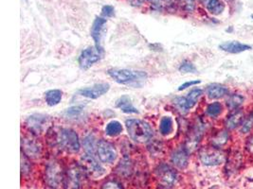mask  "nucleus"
<instances>
[{
    "instance_id": "nucleus-25",
    "label": "nucleus",
    "mask_w": 253,
    "mask_h": 189,
    "mask_svg": "<svg viewBox=\"0 0 253 189\" xmlns=\"http://www.w3.org/2000/svg\"><path fill=\"white\" fill-rule=\"evenodd\" d=\"M244 100L245 98L241 94H231L227 99V105L230 110H237L243 104Z\"/></svg>"
},
{
    "instance_id": "nucleus-21",
    "label": "nucleus",
    "mask_w": 253,
    "mask_h": 189,
    "mask_svg": "<svg viewBox=\"0 0 253 189\" xmlns=\"http://www.w3.org/2000/svg\"><path fill=\"white\" fill-rule=\"evenodd\" d=\"M46 102L48 106H55L62 100V92L60 90H49L45 94Z\"/></svg>"
},
{
    "instance_id": "nucleus-15",
    "label": "nucleus",
    "mask_w": 253,
    "mask_h": 189,
    "mask_svg": "<svg viewBox=\"0 0 253 189\" xmlns=\"http://www.w3.org/2000/svg\"><path fill=\"white\" fill-rule=\"evenodd\" d=\"M219 48L222 49L223 51L236 54V53H241L244 51L252 49V47L246 44H243L241 42L237 41H231V42H225L219 46Z\"/></svg>"
},
{
    "instance_id": "nucleus-27",
    "label": "nucleus",
    "mask_w": 253,
    "mask_h": 189,
    "mask_svg": "<svg viewBox=\"0 0 253 189\" xmlns=\"http://www.w3.org/2000/svg\"><path fill=\"white\" fill-rule=\"evenodd\" d=\"M222 112H223V106L218 101L209 104L206 109V113L211 118H217L222 114Z\"/></svg>"
},
{
    "instance_id": "nucleus-6",
    "label": "nucleus",
    "mask_w": 253,
    "mask_h": 189,
    "mask_svg": "<svg viewBox=\"0 0 253 189\" xmlns=\"http://www.w3.org/2000/svg\"><path fill=\"white\" fill-rule=\"evenodd\" d=\"M103 50L98 47H89L84 49L79 56V64L82 69H88L95 63L99 62L102 57Z\"/></svg>"
},
{
    "instance_id": "nucleus-35",
    "label": "nucleus",
    "mask_w": 253,
    "mask_h": 189,
    "mask_svg": "<svg viewBox=\"0 0 253 189\" xmlns=\"http://www.w3.org/2000/svg\"><path fill=\"white\" fill-rule=\"evenodd\" d=\"M102 189H123V188L115 181H108L104 184Z\"/></svg>"
},
{
    "instance_id": "nucleus-26",
    "label": "nucleus",
    "mask_w": 253,
    "mask_h": 189,
    "mask_svg": "<svg viewBox=\"0 0 253 189\" xmlns=\"http://www.w3.org/2000/svg\"><path fill=\"white\" fill-rule=\"evenodd\" d=\"M228 141H229V133L226 130H222V131H219L218 133L212 138L211 145L215 148L220 149Z\"/></svg>"
},
{
    "instance_id": "nucleus-34",
    "label": "nucleus",
    "mask_w": 253,
    "mask_h": 189,
    "mask_svg": "<svg viewBox=\"0 0 253 189\" xmlns=\"http://www.w3.org/2000/svg\"><path fill=\"white\" fill-rule=\"evenodd\" d=\"M181 5L186 11L192 12L195 8V0H181Z\"/></svg>"
},
{
    "instance_id": "nucleus-23",
    "label": "nucleus",
    "mask_w": 253,
    "mask_h": 189,
    "mask_svg": "<svg viewBox=\"0 0 253 189\" xmlns=\"http://www.w3.org/2000/svg\"><path fill=\"white\" fill-rule=\"evenodd\" d=\"M122 131H123V125L117 120L110 121L105 128V132L109 136H116L120 134Z\"/></svg>"
},
{
    "instance_id": "nucleus-33",
    "label": "nucleus",
    "mask_w": 253,
    "mask_h": 189,
    "mask_svg": "<svg viewBox=\"0 0 253 189\" xmlns=\"http://www.w3.org/2000/svg\"><path fill=\"white\" fill-rule=\"evenodd\" d=\"M102 14L104 17H112L115 14V10L114 7L110 5H105L102 9Z\"/></svg>"
},
{
    "instance_id": "nucleus-19",
    "label": "nucleus",
    "mask_w": 253,
    "mask_h": 189,
    "mask_svg": "<svg viewBox=\"0 0 253 189\" xmlns=\"http://www.w3.org/2000/svg\"><path fill=\"white\" fill-rule=\"evenodd\" d=\"M22 147L24 153L32 158L39 156L41 152V148L34 139H24L22 140Z\"/></svg>"
},
{
    "instance_id": "nucleus-2",
    "label": "nucleus",
    "mask_w": 253,
    "mask_h": 189,
    "mask_svg": "<svg viewBox=\"0 0 253 189\" xmlns=\"http://www.w3.org/2000/svg\"><path fill=\"white\" fill-rule=\"evenodd\" d=\"M108 75L118 83L121 84H138L145 81L148 77L144 71L131 70V69H110Z\"/></svg>"
},
{
    "instance_id": "nucleus-8",
    "label": "nucleus",
    "mask_w": 253,
    "mask_h": 189,
    "mask_svg": "<svg viewBox=\"0 0 253 189\" xmlns=\"http://www.w3.org/2000/svg\"><path fill=\"white\" fill-rule=\"evenodd\" d=\"M157 177L162 187L165 189H170L176 183L177 174L169 165H161L157 169Z\"/></svg>"
},
{
    "instance_id": "nucleus-7",
    "label": "nucleus",
    "mask_w": 253,
    "mask_h": 189,
    "mask_svg": "<svg viewBox=\"0 0 253 189\" xmlns=\"http://www.w3.org/2000/svg\"><path fill=\"white\" fill-rule=\"evenodd\" d=\"M203 94V91L199 88L193 89L186 97H177L174 100V104L183 113L188 112L195 106L200 96Z\"/></svg>"
},
{
    "instance_id": "nucleus-38",
    "label": "nucleus",
    "mask_w": 253,
    "mask_h": 189,
    "mask_svg": "<svg viewBox=\"0 0 253 189\" xmlns=\"http://www.w3.org/2000/svg\"><path fill=\"white\" fill-rule=\"evenodd\" d=\"M146 0H129V2L131 3V5L133 6H140L142 5Z\"/></svg>"
},
{
    "instance_id": "nucleus-12",
    "label": "nucleus",
    "mask_w": 253,
    "mask_h": 189,
    "mask_svg": "<svg viewBox=\"0 0 253 189\" xmlns=\"http://www.w3.org/2000/svg\"><path fill=\"white\" fill-rule=\"evenodd\" d=\"M48 122V118L41 114H35L27 119V127L35 134L42 133Z\"/></svg>"
},
{
    "instance_id": "nucleus-10",
    "label": "nucleus",
    "mask_w": 253,
    "mask_h": 189,
    "mask_svg": "<svg viewBox=\"0 0 253 189\" xmlns=\"http://www.w3.org/2000/svg\"><path fill=\"white\" fill-rule=\"evenodd\" d=\"M97 154L104 163H112L117 157L115 148L108 142L101 140L97 144Z\"/></svg>"
},
{
    "instance_id": "nucleus-36",
    "label": "nucleus",
    "mask_w": 253,
    "mask_h": 189,
    "mask_svg": "<svg viewBox=\"0 0 253 189\" xmlns=\"http://www.w3.org/2000/svg\"><path fill=\"white\" fill-rule=\"evenodd\" d=\"M200 83H201L200 81H191V82H187V83H183L182 85H180V86H179V88H178V91H182V90L187 89L188 87L194 86V85L199 84Z\"/></svg>"
},
{
    "instance_id": "nucleus-14",
    "label": "nucleus",
    "mask_w": 253,
    "mask_h": 189,
    "mask_svg": "<svg viewBox=\"0 0 253 189\" xmlns=\"http://www.w3.org/2000/svg\"><path fill=\"white\" fill-rule=\"evenodd\" d=\"M81 186V169L78 166H71L64 178L66 189H79Z\"/></svg>"
},
{
    "instance_id": "nucleus-29",
    "label": "nucleus",
    "mask_w": 253,
    "mask_h": 189,
    "mask_svg": "<svg viewBox=\"0 0 253 189\" xmlns=\"http://www.w3.org/2000/svg\"><path fill=\"white\" fill-rule=\"evenodd\" d=\"M151 4L153 5L154 8L158 10H163L169 7L172 3V0H149Z\"/></svg>"
},
{
    "instance_id": "nucleus-4",
    "label": "nucleus",
    "mask_w": 253,
    "mask_h": 189,
    "mask_svg": "<svg viewBox=\"0 0 253 189\" xmlns=\"http://www.w3.org/2000/svg\"><path fill=\"white\" fill-rule=\"evenodd\" d=\"M81 165L85 174L93 179L102 177L105 174V169L99 164L92 154H86L82 156Z\"/></svg>"
},
{
    "instance_id": "nucleus-37",
    "label": "nucleus",
    "mask_w": 253,
    "mask_h": 189,
    "mask_svg": "<svg viewBox=\"0 0 253 189\" xmlns=\"http://www.w3.org/2000/svg\"><path fill=\"white\" fill-rule=\"evenodd\" d=\"M247 149L249 150L250 153L253 154V135L249 139V141L247 143Z\"/></svg>"
},
{
    "instance_id": "nucleus-24",
    "label": "nucleus",
    "mask_w": 253,
    "mask_h": 189,
    "mask_svg": "<svg viewBox=\"0 0 253 189\" xmlns=\"http://www.w3.org/2000/svg\"><path fill=\"white\" fill-rule=\"evenodd\" d=\"M160 130L162 135H168L173 131V119L170 117H163L160 124Z\"/></svg>"
},
{
    "instance_id": "nucleus-13",
    "label": "nucleus",
    "mask_w": 253,
    "mask_h": 189,
    "mask_svg": "<svg viewBox=\"0 0 253 189\" xmlns=\"http://www.w3.org/2000/svg\"><path fill=\"white\" fill-rule=\"evenodd\" d=\"M109 88H110V85L108 83H97L90 87L81 89L78 91V93L83 96L95 99L107 93Z\"/></svg>"
},
{
    "instance_id": "nucleus-1",
    "label": "nucleus",
    "mask_w": 253,
    "mask_h": 189,
    "mask_svg": "<svg viewBox=\"0 0 253 189\" xmlns=\"http://www.w3.org/2000/svg\"><path fill=\"white\" fill-rule=\"evenodd\" d=\"M127 131L132 140L145 143L153 136V129L149 124L139 119H129L126 121Z\"/></svg>"
},
{
    "instance_id": "nucleus-11",
    "label": "nucleus",
    "mask_w": 253,
    "mask_h": 189,
    "mask_svg": "<svg viewBox=\"0 0 253 189\" xmlns=\"http://www.w3.org/2000/svg\"><path fill=\"white\" fill-rule=\"evenodd\" d=\"M106 31V19L103 17H96L91 27V36L95 42L96 47L103 50L102 47V40Z\"/></svg>"
},
{
    "instance_id": "nucleus-31",
    "label": "nucleus",
    "mask_w": 253,
    "mask_h": 189,
    "mask_svg": "<svg viewBox=\"0 0 253 189\" xmlns=\"http://www.w3.org/2000/svg\"><path fill=\"white\" fill-rule=\"evenodd\" d=\"M82 111H83V107H71V108H69V109L66 111V115L70 118H76V117H78L80 115Z\"/></svg>"
},
{
    "instance_id": "nucleus-20",
    "label": "nucleus",
    "mask_w": 253,
    "mask_h": 189,
    "mask_svg": "<svg viewBox=\"0 0 253 189\" xmlns=\"http://www.w3.org/2000/svg\"><path fill=\"white\" fill-rule=\"evenodd\" d=\"M186 150H178L172 155V162L173 165L179 168H185L188 165L189 156Z\"/></svg>"
},
{
    "instance_id": "nucleus-16",
    "label": "nucleus",
    "mask_w": 253,
    "mask_h": 189,
    "mask_svg": "<svg viewBox=\"0 0 253 189\" xmlns=\"http://www.w3.org/2000/svg\"><path fill=\"white\" fill-rule=\"evenodd\" d=\"M206 92H207L208 96L211 99H218L220 97H223L225 94H228L229 90L227 87L221 84L214 83L208 86Z\"/></svg>"
},
{
    "instance_id": "nucleus-9",
    "label": "nucleus",
    "mask_w": 253,
    "mask_h": 189,
    "mask_svg": "<svg viewBox=\"0 0 253 189\" xmlns=\"http://www.w3.org/2000/svg\"><path fill=\"white\" fill-rule=\"evenodd\" d=\"M46 184L49 188L57 189L62 181V169L60 165L55 162L49 163L46 166Z\"/></svg>"
},
{
    "instance_id": "nucleus-22",
    "label": "nucleus",
    "mask_w": 253,
    "mask_h": 189,
    "mask_svg": "<svg viewBox=\"0 0 253 189\" xmlns=\"http://www.w3.org/2000/svg\"><path fill=\"white\" fill-rule=\"evenodd\" d=\"M207 9L213 15H218L225 9V4L221 0H209L207 2Z\"/></svg>"
},
{
    "instance_id": "nucleus-32",
    "label": "nucleus",
    "mask_w": 253,
    "mask_h": 189,
    "mask_svg": "<svg viewBox=\"0 0 253 189\" xmlns=\"http://www.w3.org/2000/svg\"><path fill=\"white\" fill-rule=\"evenodd\" d=\"M179 71H181L183 73H193V72H196V66L193 63H191L190 62H184L180 65Z\"/></svg>"
},
{
    "instance_id": "nucleus-17",
    "label": "nucleus",
    "mask_w": 253,
    "mask_h": 189,
    "mask_svg": "<svg viewBox=\"0 0 253 189\" xmlns=\"http://www.w3.org/2000/svg\"><path fill=\"white\" fill-rule=\"evenodd\" d=\"M245 114L242 110H235L234 113H232L228 119L226 120V127L229 130H233L237 128L238 126L242 125L244 119H245Z\"/></svg>"
},
{
    "instance_id": "nucleus-30",
    "label": "nucleus",
    "mask_w": 253,
    "mask_h": 189,
    "mask_svg": "<svg viewBox=\"0 0 253 189\" xmlns=\"http://www.w3.org/2000/svg\"><path fill=\"white\" fill-rule=\"evenodd\" d=\"M84 148L85 151L87 152V154H94V149H95V143H94V139L91 136H88L84 139Z\"/></svg>"
},
{
    "instance_id": "nucleus-18",
    "label": "nucleus",
    "mask_w": 253,
    "mask_h": 189,
    "mask_svg": "<svg viewBox=\"0 0 253 189\" xmlns=\"http://www.w3.org/2000/svg\"><path fill=\"white\" fill-rule=\"evenodd\" d=\"M116 106H117V108L121 109L124 113H126V114H138V113L137 108L133 106L131 98L128 95L121 96L117 100Z\"/></svg>"
},
{
    "instance_id": "nucleus-5",
    "label": "nucleus",
    "mask_w": 253,
    "mask_h": 189,
    "mask_svg": "<svg viewBox=\"0 0 253 189\" xmlns=\"http://www.w3.org/2000/svg\"><path fill=\"white\" fill-rule=\"evenodd\" d=\"M199 157L201 162L206 165H221L225 161V154L213 146L211 148H203L199 153Z\"/></svg>"
},
{
    "instance_id": "nucleus-39",
    "label": "nucleus",
    "mask_w": 253,
    "mask_h": 189,
    "mask_svg": "<svg viewBox=\"0 0 253 189\" xmlns=\"http://www.w3.org/2000/svg\"><path fill=\"white\" fill-rule=\"evenodd\" d=\"M252 18L253 19V15H252Z\"/></svg>"
},
{
    "instance_id": "nucleus-3",
    "label": "nucleus",
    "mask_w": 253,
    "mask_h": 189,
    "mask_svg": "<svg viewBox=\"0 0 253 189\" xmlns=\"http://www.w3.org/2000/svg\"><path fill=\"white\" fill-rule=\"evenodd\" d=\"M59 146L70 154H76L80 150V141L77 133L70 129H62L58 132Z\"/></svg>"
},
{
    "instance_id": "nucleus-28",
    "label": "nucleus",
    "mask_w": 253,
    "mask_h": 189,
    "mask_svg": "<svg viewBox=\"0 0 253 189\" xmlns=\"http://www.w3.org/2000/svg\"><path fill=\"white\" fill-rule=\"evenodd\" d=\"M242 133H249L253 128V113H251L244 119L241 125Z\"/></svg>"
}]
</instances>
